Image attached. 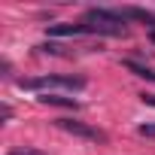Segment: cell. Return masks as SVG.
<instances>
[{"instance_id": "8", "label": "cell", "mask_w": 155, "mask_h": 155, "mask_svg": "<svg viewBox=\"0 0 155 155\" xmlns=\"http://www.w3.org/2000/svg\"><path fill=\"white\" fill-rule=\"evenodd\" d=\"M6 155H46L43 149H34V146H15V149H9Z\"/></svg>"}, {"instance_id": "11", "label": "cell", "mask_w": 155, "mask_h": 155, "mask_svg": "<svg viewBox=\"0 0 155 155\" xmlns=\"http://www.w3.org/2000/svg\"><path fill=\"white\" fill-rule=\"evenodd\" d=\"M149 37H152V43H155V31H152V34H149Z\"/></svg>"}, {"instance_id": "3", "label": "cell", "mask_w": 155, "mask_h": 155, "mask_svg": "<svg viewBox=\"0 0 155 155\" xmlns=\"http://www.w3.org/2000/svg\"><path fill=\"white\" fill-rule=\"evenodd\" d=\"M55 125H58L61 131L73 134V137H82V140H88V143H107V134H104L101 128L88 125V122H79V119H55Z\"/></svg>"}, {"instance_id": "6", "label": "cell", "mask_w": 155, "mask_h": 155, "mask_svg": "<svg viewBox=\"0 0 155 155\" xmlns=\"http://www.w3.org/2000/svg\"><path fill=\"white\" fill-rule=\"evenodd\" d=\"M125 67H128V70H134L137 76H143V79H152V82H155V70H152V67L137 64V61H125Z\"/></svg>"}, {"instance_id": "7", "label": "cell", "mask_w": 155, "mask_h": 155, "mask_svg": "<svg viewBox=\"0 0 155 155\" xmlns=\"http://www.w3.org/2000/svg\"><path fill=\"white\" fill-rule=\"evenodd\" d=\"M122 15H125V18H140V21H146V25H155V15L146 12V9H134V6H131V9H122Z\"/></svg>"}, {"instance_id": "4", "label": "cell", "mask_w": 155, "mask_h": 155, "mask_svg": "<svg viewBox=\"0 0 155 155\" xmlns=\"http://www.w3.org/2000/svg\"><path fill=\"white\" fill-rule=\"evenodd\" d=\"M49 37H82V34H91L85 25H49L46 31Z\"/></svg>"}, {"instance_id": "10", "label": "cell", "mask_w": 155, "mask_h": 155, "mask_svg": "<svg viewBox=\"0 0 155 155\" xmlns=\"http://www.w3.org/2000/svg\"><path fill=\"white\" fill-rule=\"evenodd\" d=\"M143 97V104H149V107H155V94H140Z\"/></svg>"}, {"instance_id": "5", "label": "cell", "mask_w": 155, "mask_h": 155, "mask_svg": "<svg viewBox=\"0 0 155 155\" xmlns=\"http://www.w3.org/2000/svg\"><path fill=\"white\" fill-rule=\"evenodd\" d=\"M37 101H43V104H52V107H70V110H79V101L64 97V94H40Z\"/></svg>"}, {"instance_id": "1", "label": "cell", "mask_w": 155, "mask_h": 155, "mask_svg": "<svg viewBox=\"0 0 155 155\" xmlns=\"http://www.w3.org/2000/svg\"><path fill=\"white\" fill-rule=\"evenodd\" d=\"M18 85L28 88V91H37V94H64V91H82L85 88V79H82V76H58V73H49V76L21 79Z\"/></svg>"}, {"instance_id": "9", "label": "cell", "mask_w": 155, "mask_h": 155, "mask_svg": "<svg viewBox=\"0 0 155 155\" xmlns=\"http://www.w3.org/2000/svg\"><path fill=\"white\" fill-rule=\"evenodd\" d=\"M137 131H140L143 137H155V122H146V125H140Z\"/></svg>"}, {"instance_id": "2", "label": "cell", "mask_w": 155, "mask_h": 155, "mask_svg": "<svg viewBox=\"0 0 155 155\" xmlns=\"http://www.w3.org/2000/svg\"><path fill=\"white\" fill-rule=\"evenodd\" d=\"M91 34H104V37H122L125 34V15L122 9H88L85 12V21H82Z\"/></svg>"}]
</instances>
